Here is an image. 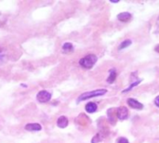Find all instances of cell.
I'll use <instances>...</instances> for the list:
<instances>
[{
    "mask_svg": "<svg viewBox=\"0 0 159 143\" xmlns=\"http://www.w3.org/2000/svg\"><path fill=\"white\" fill-rule=\"evenodd\" d=\"M41 125L39 124H35V123H32V124H28L25 125V129L28 131H39L41 130Z\"/></svg>",
    "mask_w": 159,
    "mask_h": 143,
    "instance_id": "cell-7",
    "label": "cell"
},
{
    "mask_svg": "<svg viewBox=\"0 0 159 143\" xmlns=\"http://www.w3.org/2000/svg\"><path fill=\"white\" fill-rule=\"evenodd\" d=\"M98 109V106L96 103L94 102H89L86 105V111L89 113H95Z\"/></svg>",
    "mask_w": 159,
    "mask_h": 143,
    "instance_id": "cell-9",
    "label": "cell"
},
{
    "mask_svg": "<svg viewBox=\"0 0 159 143\" xmlns=\"http://www.w3.org/2000/svg\"><path fill=\"white\" fill-rule=\"evenodd\" d=\"M117 143H128V140L126 137H119Z\"/></svg>",
    "mask_w": 159,
    "mask_h": 143,
    "instance_id": "cell-15",
    "label": "cell"
},
{
    "mask_svg": "<svg viewBox=\"0 0 159 143\" xmlns=\"http://www.w3.org/2000/svg\"><path fill=\"white\" fill-rule=\"evenodd\" d=\"M107 93V89H104V88H101V89H96L94 91H89V92H86V93H83L82 95H80L77 101H86L88 99H90V98H95V97H100V96H102V95Z\"/></svg>",
    "mask_w": 159,
    "mask_h": 143,
    "instance_id": "cell-1",
    "label": "cell"
},
{
    "mask_svg": "<svg viewBox=\"0 0 159 143\" xmlns=\"http://www.w3.org/2000/svg\"><path fill=\"white\" fill-rule=\"evenodd\" d=\"M97 56L94 55V54H89L84 58H82L80 61H79V64L86 68V69H90L92 68V66L97 62Z\"/></svg>",
    "mask_w": 159,
    "mask_h": 143,
    "instance_id": "cell-2",
    "label": "cell"
},
{
    "mask_svg": "<svg viewBox=\"0 0 159 143\" xmlns=\"http://www.w3.org/2000/svg\"><path fill=\"white\" fill-rule=\"evenodd\" d=\"M63 50L65 52H70L73 50V45L71 43H65L63 46Z\"/></svg>",
    "mask_w": 159,
    "mask_h": 143,
    "instance_id": "cell-11",
    "label": "cell"
},
{
    "mask_svg": "<svg viewBox=\"0 0 159 143\" xmlns=\"http://www.w3.org/2000/svg\"><path fill=\"white\" fill-rule=\"evenodd\" d=\"M36 99L39 102H47L50 99H51V94L46 90H42L40 92H38L37 96H36Z\"/></svg>",
    "mask_w": 159,
    "mask_h": 143,
    "instance_id": "cell-3",
    "label": "cell"
},
{
    "mask_svg": "<svg viewBox=\"0 0 159 143\" xmlns=\"http://www.w3.org/2000/svg\"><path fill=\"white\" fill-rule=\"evenodd\" d=\"M155 51H157V52L159 53V45L155 47Z\"/></svg>",
    "mask_w": 159,
    "mask_h": 143,
    "instance_id": "cell-17",
    "label": "cell"
},
{
    "mask_svg": "<svg viewBox=\"0 0 159 143\" xmlns=\"http://www.w3.org/2000/svg\"><path fill=\"white\" fill-rule=\"evenodd\" d=\"M117 117L120 120H125L128 117V110L127 107L122 106L117 109Z\"/></svg>",
    "mask_w": 159,
    "mask_h": 143,
    "instance_id": "cell-4",
    "label": "cell"
},
{
    "mask_svg": "<svg viewBox=\"0 0 159 143\" xmlns=\"http://www.w3.org/2000/svg\"><path fill=\"white\" fill-rule=\"evenodd\" d=\"M116 78V72L114 69L110 70V73H109V76H108V78H107V82H108L109 84H112V83L115 82Z\"/></svg>",
    "mask_w": 159,
    "mask_h": 143,
    "instance_id": "cell-10",
    "label": "cell"
},
{
    "mask_svg": "<svg viewBox=\"0 0 159 143\" xmlns=\"http://www.w3.org/2000/svg\"><path fill=\"white\" fill-rule=\"evenodd\" d=\"M128 105H129L131 108H133V109L141 110V109L143 108V105H142L141 102H139L138 101L134 100V99H128Z\"/></svg>",
    "mask_w": 159,
    "mask_h": 143,
    "instance_id": "cell-5",
    "label": "cell"
},
{
    "mask_svg": "<svg viewBox=\"0 0 159 143\" xmlns=\"http://www.w3.org/2000/svg\"><path fill=\"white\" fill-rule=\"evenodd\" d=\"M154 104H155L157 107H159V96L155 98V100H154Z\"/></svg>",
    "mask_w": 159,
    "mask_h": 143,
    "instance_id": "cell-16",
    "label": "cell"
},
{
    "mask_svg": "<svg viewBox=\"0 0 159 143\" xmlns=\"http://www.w3.org/2000/svg\"><path fill=\"white\" fill-rule=\"evenodd\" d=\"M140 82H141V80H139V81H136V82L132 83V84H131V85H129V86H128V87L126 90H124L123 92L125 93V92H128V91L131 90V88H132V87H134V86H136V85H138L140 84Z\"/></svg>",
    "mask_w": 159,
    "mask_h": 143,
    "instance_id": "cell-14",
    "label": "cell"
},
{
    "mask_svg": "<svg viewBox=\"0 0 159 143\" xmlns=\"http://www.w3.org/2000/svg\"><path fill=\"white\" fill-rule=\"evenodd\" d=\"M57 125L61 128H65L68 125V119L65 116H61L58 118L57 121Z\"/></svg>",
    "mask_w": 159,
    "mask_h": 143,
    "instance_id": "cell-6",
    "label": "cell"
},
{
    "mask_svg": "<svg viewBox=\"0 0 159 143\" xmlns=\"http://www.w3.org/2000/svg\"><path fill=\"white\" fill-rule=\"evenodd\" d=\"M131 45V40H125L124 42H122L119 46V50H123V49H126V47H128V46Z\"/></svg>",
    "mask_w": 159,
    "mask_h": 143,
    "instance_id": "cell-12",
    "label": "cell"
},
{
    "mask_svg": "<svg viewBox=\"0 0 159 143\" xmlns=\"http://www.w3.org/2000/svg\"><path fill=\"white\" fill-rule=\"evenodd\" d=\"M130 18H131V14L128 13V12H122V13H119V14L117 15V19H118L120 22H124L129 21Z\"/></svg>",
    "mask_w": 159,
    "mask_h": 143,
    "instance_id": "cell-8",
    "label": "cell"
},
{
    "mask_svg": "<svg viewBox=\"0 0 159 143\" xmlns=\"http://www.w3.org/2000/svg\"><path fill=\"white\" fill-rule=\"evenodd\" d=\"M102 138H103V137L101 136V134L98 133V134L91 139V143H98V142H100Z\"/></svg>",
    "mask_w": 159,
    "mask_h": 143,
    "instance_id": "cell-13",
    "label": "cell"
}]
</instances>
